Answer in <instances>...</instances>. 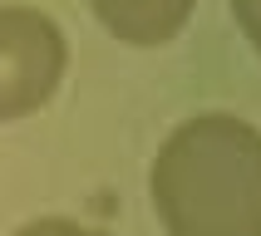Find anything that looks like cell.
<instances>
[{"label": "cell", "mask_w": 261, "mask_h": 236, "mask_svg": "<svg viewBox=\"0 0 261 236\" xmlns=\"http://www.w3.org/2000/svg\"><path fill=\"white\" fill-rule=\"evenodd\" d=\"M168 236H261V128L227 108L182 118L148 162Z\"/></svg>", "instance_id": "1"}, {"label": "cell", "mask_w": 261, "mask_h": 236, "mask_svg": "<svg viewBox=\"0 0 261 236\" xmlns=\"http://www.w3.org/2000/svg\"><path fill=\"white\" fill-rule=\"evenodd\" d=\"M69 74V40L49 10L0 0V123L40 113Z\"/></svg>", "instance_id": "2"}, {"label": "cell", "mask_w": 261, "mask_h": 236, "mask_svg": "<svg viewBox=\"0 0 261 236\" xmlns=\"http://www.w3.org/2000/svg\"><path fill=\"white\" fill-rule=\"evenodd\" d=\"M89 10L118 44L128 49H163L188 29L197 0H89Z\"/></svg>", "instance_id": "3"}, {"label": "cell", "mask_w": 261, "mask_h": 236, "mask_svg": "<svg viewBox=\"0 0 261 236\" xmlns=\"http://www.w3.org/2000/svg\"><path fill=\"white\" fill-rule=\"evenodd\" d=\"M10 236H114V231H103L94 221H79V217H35L25 226H15Z\"/></svg>", "instance_id": "4"}, {"label": "cell", "mask_w": 261, "mask_h": 236, "mask_svg": "<svg viewBox=\"0 0 261 236\" xmlns=\"http://www.w3.org/2000/svg\"><path fill=\"white\" fill-rule=\"evenodd\" d=\"M227 10H232L237 29H242V40L261 54V0H227Z\"/></svg>", "instance_id": "5"}]
</instances>
